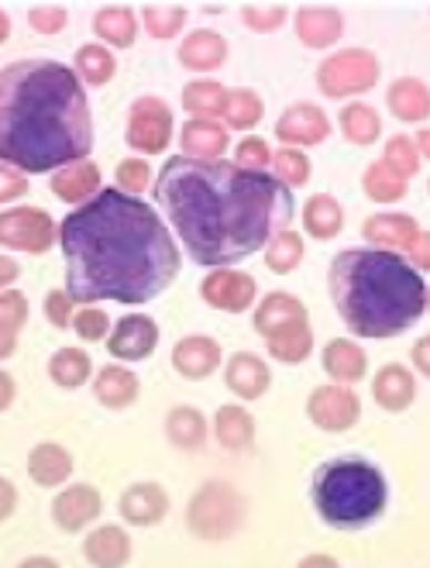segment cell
Returning a JSON list of instances; mask_svg holds the SVG:
<instances>
[{"label":"cell","mask_w":430,"mask_h":568,"mask_svg":"<svg viewBox=\"0 0 430 568\" xmlns=\"http://www.w3.org/2000/svg\"><path fill=\"white\" fill-rule=\"evenodd\" d=\"M155 200L190 258L207 270L255 255L293 221V193L283 180L224 159L173 155L155 180Z\"/></svg>","instance_id":"obj_1"},{"label":"cell","mask_w":430,"mask_h":568,"mask_svg":"<svg viewBox=\"0 0 430 568\" xmlns=\"http://www.w3.org/2000/svg\"><path fill=\"white\" fill-rule=\"evenodd\" d=\"M65 290L76 304L155 300L180 273V248L165 221L121 186H104L59 224Z\"/></svg>","instance_id":"obj_2"},{"label":"cell","mask_w":430,"mask_h":568,"mask_svg":"<svg viewBox=\"0 0 430 568\" xmlns=\"http://www.w3.org/2000/svg\"><path fill=\"white\" fill-rule=\"evenodd\" d=\"M93 149L90 100L76 70L24 59L0 73V159L24 173H55Z\"/></svg>","instance_id":"obj_3"},{"label":"cell","mask_w":430,"mask_h":568,"mask_svg":"<svg viewBox=\"0 0 430 568\" xmlns=\"http://www.w3.org/2000/svg\"><path fill=\"white\" fill-rule=\"evenodd\" d=\"M330 300L355 338L386 342L410 331L427 311L420 270L389 248H348L327 273Z\"/></svg>","instance_id":"obj_4"},{"label":"cell","mask_w":430,"mask_h":568,"mask_svg":"<svg viewBox=\"0 0 430 568\" xmlns=\"http://www.w3.org/2000/svg\"><path fill=\"white\" fill-rule=\"evenodd\" d=\"M389 499V483L366 458H330L314 476V507L338 530L369 527Z\"/></svg>","instance_id":"obj_5"},{"label":"cell","mask_w":430,"mask_h":568,"mask_svg":"<svg viewBox=\"0 0 430 568\" xmlns=\"http://www.w3.org/2000/svg\"><path fill=\"white\" fill-rule=\"evenodd\" d=\"M245 520V499L235 486L227 483H207L196 489L186 510V524L196 538L204 541H224L231 538Z\"/></svg>","instance_id":"obj_6"},{"label":"cell","mask_w":430,"mask_h":568,"mask_svg":"<svg viewBox=\"0 0 430 568\" xmlns=\"http://www.w3.org/2000/svg\"><path fill=\"white\" fill-rule=\"evenodd\" d=\"M379 80V59L369 49H345L317 65V87L330 100H345L372 90Z\"/></svg>","instance_id":"obj_7"},{"label":"cell","mask_w":430,"mask_h":568,"mask_svg":"<svg viewBox=\"0 0 430 568\" xmlns=\"http://www.w3.org/2000/svg\"><path fill=\"white\" fill-rule=\"evenodd\" d=\"M59 242V227L42 207H8L0 214V245L8 252L42 255Z\"/></svg>","instance_id":"obj_8"},{"label":"cell","mask_w":430,"mask_h":568,"mask_svg":"<svg viewBox=\"0 0 430 568\" xmlns=\"http://www.w3.org/2000/svg\"><path fill=\"white\" fill-rule=\"evenodd\" d=\"M173 142V111L162 97H139L127 114V145L145 155H158Z\"/></svg>","instance_id":"obj_9"},{"label":"cell","mask_w":430,"mask_h":568,"mask_svg":"<svg viewBox=\"0 0 430 568\" xmlns=\"http://www.w3.org/2000/svg\"><path fill=\"white\" fill-rule=\"evenodd\" d=\"M307 417L330 434L351 430L361 417V399L355 396L351 386L335 383V386H317L307 399Z\"/></svg>","instance_id":"obj_10"},{"label":"cell","mask_w":430,"mask_h":568,"mask_svg":"<svg viewBox=\"0 0 430 568\" xmlns=\"http://www.w3.org/2000/svg\"><path fill=\"white\" fill-rule=\"evenodd\" d=\"M201 296L214 311H224V314H245L255 307V296H258V286L248 273L242 270H227L221 265L217 273H211L204 283H201Z\"/></svg>","instance_id":"obj_11"},{"label":"cell","mask_w":430,"mask_h":568,"mask_svg":"<svg viewBox=\"0 0 430 568\" xmlns=\"http://www.w3.org/2000/svg\"><path fill=\"white\" fill-rule=\"evenodd\" d=\"M276 139L296 149L320 145L330 139V118L317 104H307L304 100V104H293L283 111V118L276 121Z\"/></svg>","instance_id":"obj_12"},{"label":"cell","mask_w":430,"mask_h":568,"mask_svg":"<svg viewBox=\"0 0 430 568\" xmlns=\"http://www.w3.org/2000/svg\"><path fill=\"white\" fill-rule=\"evenodd\" d=\"M158 345V324L149 314H127L108 334V352L124 362H142Z\"/></svg>","instance_id":"obj_13"},{"label":"cell","mask_w":430,"mask_h":568,"mask_svg":"<svg viewBox=\"0 0 430 568\" xmlns=\"http://www.w3.org/2000/svg\"><path fill=\"white\" fill-rule=\"evenodd\" d=\"M104 510V499L93 486L86 483H76L70 489H62L55 499H52V520L65 530V534H76L83 530L86 524H93Z\"/></svg>","instance_id":"obj_14"},{"label":"cell","mask_w":430,"mask_h":568,"mask_svg":"<svg viewBox=\"0 0 430 568\" xmlns=\"http://www.w3.org/2000/svg\"><path fill=\"white\" fill-rule=\"evenodd\" d=\"M293 31L307 49H330L345 36V18L335 8H300L293 14Z\"/></svg>","instance_id":"obj_15"},{"label":"cell","mask_w":430,"mask_h":568,"mask_svg":"<svg viewBox=\"0 0 430 568\" xmlns=\"http://www.w3.org/2000/svg\"><path fill=\"white\" fill-rule=\"evenodd\" d=\"M217 365H221V345L207 338V334H190V338L176 342L173 348V369L183 379L201 383L211 373H217Z\"/></svg>","instance_id":"obj_16"},{"label":"cell","mask_w":430,"mask_h":568,"mask_svg":"<svg viewBox=\"0 0 430 568\" xmlns=\"http://www.w3.org/2000/svg\"><path fill=\"white\" fill-rule=\"evenodd\" d=\"M224 383L227 389L242 396V399H262L269 393V383H273V373L269 365L262 362L255 352H238L235 358H227L224 365Z\"/></svg>","instance_id":"obj_17"},{"label":"cell","mask_w":430,"mask_h":568,"mask_svg":"<svg viewBox=\"0 0 430 568\" xmlns=\"http://www.w3.org/2000/svg\"><path fill=\"white\" fill-rule=\"evenodd\" d=\"M117 507L127 524L152 527V524H162L165 514H170V496H165V489L158 483H135L124 489Z\"/></svg>","instance_id":"obj_18"},{"label":"cell","mask_w":430,"mask_h":568,"mask_svg":"<svg viewBox=\"0 0 430 568\" xmlns=\"http://www.w3.org/2000/svg\"><path fill=\"white\" fill-rule=\"evenodd\" d=\"M101 170H96L93 162L80 159V162H70L62 165V170L52 173V193L62 200V204H73V207H83L86 200H93L101 193Z\"/></svg>","instance_id":"obj_19"},{"label":"cell","mask_w":430,"mask_h":568,"mask_svg":"<svg viewBox=\"0 0 430 568\" xmlns=\"http://www.w3.org/2000/svg\"><path fill=\"white\" fill-rule=\"evenodd\" d=\"M372 396H376V404L389 414H400L413 404V396H417V379L413 373L407 369V365H382V369L372 376Z\"/></svg>","instance_id":"obj_20"},{"label":"cell","mask_w":430,"mask_h":568,"mask_svg":"<svg viewBox=\"0 0 430 568\" xmlns=\"http://www.w3.org/2000/svg\"><path fill=\"white\" fill-rule=\"evenodd\" d=\"M320 362H324V373H327L330 379H335V383H345V386L361 383V379H366V373H369V358H366V352H361V345L351 342V338H335V342H327Z\"/></svg>","instance_id":"obj_21"},{"label":"cell","mask_w":430,"mask_h":568,"mask_svg":"<svg viewBox=\"0 0 430 568\" xmlns=\"http://www.w3.org/2000/svg\"><path fill=\"white\" fill-rule=\"evenodd\" d=\"M300 321H307V307L293 293H283V290L266 293L262 304L255 307V331L262 338H269V334H276L279 327L300 324Z\"/></svg>","instance_id":"obj_22"},{"label":"cell","mask_w":430,"mask_h":568,"mask_svg":"<svg viewBox=\"0 0 430 568\" xmlns=\"http://www.w3.org/2000/svg\"><path fill=\"white\" fill-rule=\"evenodd\" d=\"M180 145L190 159H221L227 152V131L214 118H190L180 128Z\"/></svg>","instance_id":"obj_23"},{"label":"cell","mask_w":430,"mask_h":568,"mask_svg":"<svg viewBox=\"0 0 430 568\" xmlns=\"http://www.w3.org/2000/svg\"><path fill=\"white\" fill-rule=\"evenodd\" d=\"M70 473H73V455L62 445L42 442L28 452V476L35 486H42V489L62 486L65 479H70Z\"/></svg>","instance_id":"obj_24"},{"label":"cell","mask_w":430,"mask_h":568,"mask_svg":"<svg viewBox=\"0 0 430 568\" xmlns=\"http://www.w3.org/2000/svg\"><path fill=\"white\" fill-rule=\"evenodd\" d=\"M227 59V42L217 36V31L204 28V31H190L180 45V62L193 73H214L221 70Z\"/></svg>","instance_id":"obj_25"},{"label":"cell","mask_w":430,"mask_h":568,"mask_svg":"<svg viewBox=\"0 0 430 568\" xmlns=\"http://www.w3.org/2000/svg\"><path fill=\"white\" fill-rule=\"evenodd\" d=\"M139 376L124 369V365H104L93 379V396L96 404H104L108 410H124L139 399Z\"/></svg>","instance_id":"obj_26"},{"label":"cell","mask_w":430,"mask_h":568,"mask_svg":"<svg viewBox=\"0 0 430 568\" xmlns=\"http://www.w3.org/2000/svg\"><path fill=\"white\" fill-rule=\"evenodd\" d=\"M417 221L410 214H372L366 224H361V235L366 242H372L376 248H389V252H407V245L417 239Z\"/></svg>","instance_id":"obj_27"},{"label":"cell","mask_w":430,"mask_h":568,"mask_svg":"<svg viewBox=\"0 0 430 568\" xmlns=\"http://www.w3.org/2000/svg\"><path fill=\"white\" fill-rule=\"evenodd\" d=\"M83 555H86L90 565H101V568L127 565V558H131V538L124 534V527L104 524V527H96L93 534H86Z\"/></svg>","instance_id":"obj_28"},{"label":"cell","mask_w":430,"mask_h":568,"mask_svg":"<svg viewBox=\"0 0 430 568\" xmlns=\"http://www.w3.org/2000/svg\"><path fill=\"white\" fill-rule=\"evenodd\" d=\"M386 104H389V111L400 121L420 124V121L430 118V90H427V83H420L413 77H403V80H396L389 87Z\"/></svg>","instance_id":"obj_29"},{"label":"cell","mask_w":430,"mask_h":568,"mask_svg":"<svg viewBox=\"0 0 430 568\" xmlns=\"http://www.w3.org/2000/svg\"><path fill=\"white\" fill-rule=\"evenodd\" d=\"M93 31H96V39H101L104 45L127 49V45H135V39H139V14L131 8H104V11H96V18H93Z\"/></svg>","instance_id":"obj_30"},{"label":"cell","mask_w":430,"mask_h":568,"mask_svg":"<svg viewBox=\"0 0 430 568\" xmlns=\"http://www.w3.org/2000/svg\"><path fill=\"white\" fill-rule=\"evenodd\" d=\"M345 224V211L341 204L330 193H317L307 200V207H304V231L310 239L317 242H330L341 231Z\"/></svg>","instance_id":"obj_31"},{"label":"cell","mask_w":430,"mask_h":568,"mask_svg":"<svg viewBox=\"0 0 430 568\" xmlns=\"http://www.w3.org/2000/svg\"><path fill=\"white\" fill-rule=\"evenodd\" d=\"M214 434L227 452H248L255 442V420L245 407L227 404L214 417Z\"/></svg>","instance_id":"obj_32"},{"label":"cell","mask_w":430,"mask_h":568,"mask_svg":"<svg viewBox=\"0 0 430 568\" xmlns=\"http://www.w3.org/2000/svg\"><path fill=\"white\" fill-rule=\"evenodd\" d=\"M266 348H269L273 358H279L286 365H300L314 352V331H310L307 321L279 327L276 334H269V338H266Z\"/></svg>","instance_id":"obj_33"},{"label":"cell","mask_w":430,"mask_h":568,"mask_svg":"<svg viewBox=\"0 0 430 568\" xmlns=\"http://www.w3.org/2000/svg\"><path fill=\"white\" fill-rule=\"evenodd\" d=\"M227 93L231 90H224L217 80H193L183 87V111L190 118H224Z\"/></svg>","instance_id":"obj_34"},{"label":"cell","mask_w":430,"mask_h":568,"mask_svg":"<svg viewBox=\"0 0 430 568\" xmlns=\"http://www.w3.org/2000/svg\"><path fill=\"white\" fill-rule=\"evenodd\" d=\"M165 434H170V442L183 452H196L207 438V420L196 407H176L165 417Z\"/></svg>","instance_id":"obj_35"},{"label":"cell","mask_w":430,"mask_h":568,"mask_svg":"<svg viewBox=\"0 0 430 568\" xmlns=\"http://www.w3.org/2000/svg\"><path fill=\"white\" fill-rule=\"evenodd\" d=\"M28 321V300L18 290H4L0 293V358H11L18 334Z\"/></svg>","instance_id":"obj_36"},{"label":"cell","mask_w":430,"mask_h":568,"mask_svg":"<svg viewBox=\"0 0 430 568\" xmlns=\"http://www.w3.org/2000/svg\"><path fill=\"white\" fill-rule=\"evenodd\" d=\"M93 373V362L83 348H59L49 358V376L62 389H80Z\"/></svg>","instance_id":"obj_37"},{"label":"cell","mask_w":430,"mask_h":568,"mask_svg":"<svg viewBox=\"0 0 430 568\" xmlns=\"http://www.w3.org/2000/svg\"><path fill=\"white\" fill-rule=\"evenodd\" d=\"M114 70H117V59H114V52L108 45L90 42V45H80L76 49V73H80L83 83L104 87V83H111Z\"/></svg>","instance_id":"obj_38"},{"label":"cell","mask_w":430,"mask_h":568,"mask_svg":"<svg viewBox=\"0 0 430 568\" xmlns=\"http://www.w3.org/2000/svg\"><path fill=\"white\" fill-rule=\"evenodd\" d=\"M361 190H366L369 200H376V204H396V200L407 196V180L389 170L386 162H372L366 176H361Z\"/></svg>","instance_id":"obj_39"},{"label":"cell","mask_w":430,"mask_h":568,"mask_svg":"<svg viewBox=\"0 0 430 568\" xmlns=\"http://www.w3.org/2000/svg\"><path fill=\"white\" fill-rule=\"evenodd\" d=\"M341 131H345V139L351 145H372L379 139V131H382V121H379L376 108L355 100V104H348L341 111Z\"/></svg>","instance_id":"obj_40"},{"label":"cell","mask_w":430,"mask_h":568,"mask_svg":"<svg viewBox=\"0 0 430 568\" xmlns=\"http://www.w3.org/2000/svg\"><path fill=\"white\" fill-rule=\"evenodd\" d=\"M304 262V235H296L293 227H283L266 245V265L273 273H293Z\"/></svg>","instance_id":"obj_41"},{"label":"cell","mask_w":430,"mask_h":568,"mask_svg":"<svg viewBox=\"0 0 430 568\" xmlns=\"http://www.w3.org/2000/svg\"><path fill=\"white\" fill-rule=\"evenodd\" d=\"M262 114H266V108H262V97L255 90H231L227 93V108H224V121L227 128L235 131H248L262 121Z\"/></svg>","instance_id":"obj_42"},{"label":"cell","mask_w":430,"mask_h":568,"mask_svg":"<svg viewBox=\"0 0 430 568\" xmlns=\"http://www.w3.org/2000/svg\"><path fill=\"white\" fill-rule=\"evenodd\" d=\"M273 176L283 180L289 190H300L310 180V159L304 155V149L283 145L279 152H273Z\"/></svg>","instance_id":"obj_43"},{"label":"cell","mask_w":430,"mask_h":568,"mask_svg":"<svg viewBox=\"0 0 430 568\" xmlns=\"http://www.w3.org/2000/svg\"><path fill=\"white\" fill-rule=\"evenodd\" d=\"M142 21L152 39H176L180 28L186 24V11L180 4H149L142 11Z\"/></svg>","instance_id":"obj_44"},{"label":"cell","mask_w":430,"mask_h":568,"mask_svg":"<svg viewBox=\"0 0 430 568\" xmlns=\"http://www.w3.org/2000/svg\"><path fill=\"white\" fill-rule=\"evenodd\" d=\"M420 149H417V142L413 139H407V135H396V139H389L386 142V149H382V162L389 165V170H396L403 180H410V176H417L420 173Z\"/></svg>","instance_id":"obj_45"},{"label":"cell","mask_w":430,"mask_h":568,"mask_svg":"<svg viewBox=\"0 0 430 568\" xmlns=\"http://www.w3.org/2000/svg\"><path fill=\"white\" fill-rule=\"evenodd\" d=\"M73 331L80 342H108L111 334V317L101 307H80L73 317Z\"/></svg>","instance_id":"obj_46"},{"label":"cell","mask_w":430,"mask_h":568,"mask_svg":"<svg viewBox=\"0 0 430 568\" xmlns=\"http://www.w3.org/2000/svg\"><path fill=\"white\" fill-rule=\"evenodd\" d=\"M149 183H152V170L145 159H124L117 165V186L124 193H145Z\"/></svg>","instance_id":"obj_47"},{"label":"cell","mask_w":430,"mask_h":568,"mask_svg":"<svg viewBox=\"0 0 430 568\" xmlns=\"http://www.w3.org/2000/svg\"><path fill=\"white\" fill-rule=\"evenodd\" d=\"M45 317L52 327H70L76 317V300L70 296V290H52L45 296Z\"/></svg>","instance_id":"obj_48"},{"label":"cell","mask_w":430,"mask_h":568,"mask_svg":"<svg viewBox=\"0 0 430 568\" xmlns=\"http://www.w3.org/2000/svg\"><path fill=\"white\" fill-rule=\"evenodd\" d=\"M242 21H245L252 31H262V36H269V31L283 28L286 8H255V4H248V8H242Z\"/></svg>","instance_id":"obj_49"},{"label":"cell","mask_w":430,"mask_h":568,"mask_svg":"<svg viewBox=\"0 0 430 568\" xmlns=\"http://www.w3.org/2000/svg\"><path fill=\"white\" fill-rule=\"evenodd\" d=\"M235 159H238V165H245V170H269L273 165V152L262 139H242Z\"/></svg>","instance_id":"obj_50"},{"label":"cell","mask_w":430,"mask_h":568,"mask_svg":"<svg viewBox=\"0 0 430 568\" xmlns=\"http://www.w3.org/2000/svg\"><path fill=\"white\" fill-rule=\"evenodd\" d=\"M65 8H49V4H42V8H31L28 11V21H31V28L39 31V36H59V31L65 28Z\"/></svg>","instance_id":"obj_51"},{"label":"cell","mask_w":430,"mask_h":568,"mask_svg":"<svg viewBox=\"0 0 430 568\" xmlns=\"http://www.w3.org/2000/svg\"><path fill=\"white\" fill-rule=\"evenodd\" d=\"M24 193H28L24 170H18V165H11V162L0 165V200H4V204H11V200H18Z\"/></svg>","instance_id":"obj_52"},{"label":"cell","mask_w":430,"mask_h":568,"mask_svg":"<svg viewBox=\"0 0 430 568\" xmlns=\"http://www.w3.org/2000/svg\"><path fill=\"white\" fill-rule=\"evenodd\" d=\"M407 258L420 273H430V231H417V239L407 245Z\"/></svg>","instance_id":"obj_53"},{"label":"cell","mask_w":430,"mask_h":568,"mask_svg":"<svg viewBox=\"0 0 430 568\" xmlns=\"http://www.w3.org/2000/svg\"><path fill=\"white\" fill-rule=\"evenodd\" d=\"M410 358H413V369H417L420 376H427V379H430V334H427V338H420V342L413 345Z\"/></svg>","instance_id":"obj_54"},{"label":"cell","mask_w":430,"mask_h":568,"mask_svg":"<svg viewBox=\"0 0 430 568\" xmlns=\"http://www.w3.org/2000/svg\"><path fill=\"white\" fill-rule=\"evenodd\" d=\"M0 273H4V276H0V283H4V290H11V283L18 280V265L11 262V255H4V262H0Z\"/></svg>","instance_id":"obj_55"},{"label":"cell","mask_w":430,"mask_h":568,"mask_svg":"<svg viewBox=\"0 0 430 568\" xmlns=\"http://www.w3.org/2000/svg\"><path fill=\"white\" fill-rule=\"evenodd\" d=\"M413 142H417L420 155H423V159H430V128H420L417 135H413Z\"/></svg>","instance_id":"obj_56"},{"label":"cell","mask_w":430,"mask_h":568,"mask_svg":"<svg viewBox=\"0 0 430 568\" xmlns=\"http://www.w3.org/2000/svg\"><path fill=\"white\" fill-rule=\"evenodd\" d=\"M0 486H4V517H11V507L18 504V493H14V486L4 479V483H0Z\"/></svg>","instance_id":"obj_57"},{"label":"cell","mask_w":430,"mask_h":568,"mask_svg":"<svg viewBox=\"0 0 430 568\" xmlns=\"http://www.w3.org/2000/svg\"><path fill=\"white\" fill-rule=\"evenodd\" d=\"M0 383H4V410L11 407V396H14V379L4 373V376H0Z\"/></svg>","instance_id":"obj_58"},{"label":"cell","mask_w":430,"mask_h":568,"mask_svg":"<svg viewBox=\"0 0 430 568\" xmlns=\"http://www.w3.org/2000/svg\"><path fill=\"white\" fill-rule=\"evenodd\" d=\"M427 311H430V290H427Z\"/></svg>","instance_id":"obj_59"}]
</instances>
